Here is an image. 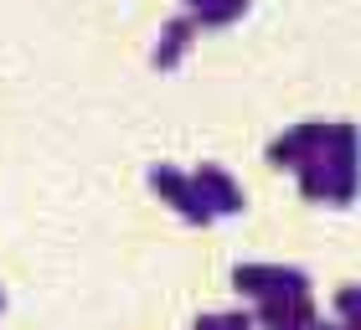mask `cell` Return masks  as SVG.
<instances>
[{
  "label": "cell",
  "instance_id": "obj_1",
  "mask_svg": "<svg viewBox=\"0 0 361 330\" xmlns=\"http://www.w3.org/2000/svg\"><path fill=\"white\" fill-rule=\"evenodd\" d=\"M150 181L160 191L171 196V202L180 207V217H191V222H207L212 217V207H207V196H202V186H191V181H180L176 171H166V165H155L150 171Z\"/></svg>",
  "mask_w": 361,
  "mask_h": 330
},
{
  "label": "cell",
  "instance_id": "obj_2",
  "mask_svg": "<svg viewBox=\"0 0 361 330\" xmlns=\"http://www.w3.org/2000/svg\"><path fill=\"white\" fill-rule=\"evenodd\" d=\"M186 31H191V21H176V26L166 31V47H160L155 57H160V62H171V57L180 52V47H186Z\"/></svg>",
  "mask_w": 361,
  "mask_h": 330
}]
</instances>
